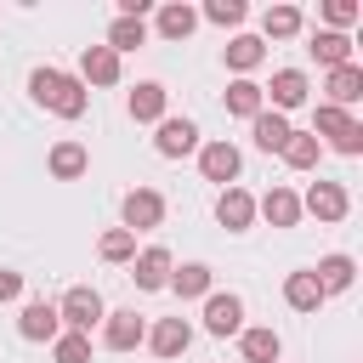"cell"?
Segmentation results:
<instances>
[{
  "instance_id": "obj_1",
  "label": "cell",
  "mask_w": 363,
  "mask_h": 363,
  "mask_svg": "<svg viewBox=\"0 0 363 363\" xmlns=\"http://www.w3.org/2000/svg\"><path fill=\"white\" fill-rule=\"evenodd\" d=\"M28 96L40 102V108H51V113H62V119H79L85 113V85L74 79V74H62V68H34L28 74Z\"/></svg>"
},
{
  "instance_id": "obj_2",
  "label": "cell",
  "mask_w": 363,
  "mask_h": 363,
  "mask_svg": "<svg viewBox=\"0 0 363 363\" xmlns=\"http://www.w3.org/2000/svg\"><path fill=\"white\" fill-rule=\"evenodd\" d=\"M312 136H329L335 142V153H346V159H357L363 153V125L346 113V108H329V102H318V113H312Z\"/></svg>"
},
{
  "instance_id": "obj_3",
  "label": "cell",
  "mask_w": 363,
  "mask_h": 363,
  "mask_svg": "<svg viewBox=\"0 0 363 363\" xmlns=\"http://www.w3.org/2000/svg\"><path fill=\"white\" fill-rule=\"evenodd\" d=\"M57 318H62V329H74V335H91V329L108 318V306H102V295H96L91 284H74V289L57 301Z\"/></svg>"
},
{
  "instance_id": "obj_4",
  "label": "cell",
  "mask_w": 363,
  "mask_h": 363,
  "mask_svg": "<svg viewBox=\"0 0 363 363\" xmlns=\"http://www.w3.org/2000/svg\"><path fill=\"white\" fill-rule=\"evenodd\" d=\"M119 216H125V233H153L164 221V199L153 187H130L125 204H119Z\"/></svg>"
},
{
  "instance_id": "obj_5",
  "label": "cell",
  "mask_w": 363,
  "mask_h": 363,
  "mask_svg": "<svg viewBox=\"0 0 363 363\" xmlns=\"http://www.w3.org/2000/svg\"><path fill=\"white\" fill-rule=\"evenodd\" d=\"M199 170H204V182L233 187V182H238V170H244V153H238L233 142H204V147H199Z\"/></svg>"
},
{
  "instance_id": "obj_6",
  "label": "cell",
  "mask_w": 363,
  "mask_h": 363,
  "mask_svg": "<svg viewBox=\"0 0 363 363\" xmlns=\"http://www.w3.org/2000/svg\"><path fill=\"white\" fill-rule=\"evenodd\" d=\"M142 340H147L142 312H108V318H102V346H108V352H136Z\"/></svg>"
},
{
  "instance_id": "obj_7",
  "label": "cell",
  "mask_w": 363,
  "mask_h": 363,
  "mask_svg": "<svg viewBox=\"0 0 363 363\" xmlns=\"http://www.w3.org/2000/svg\"><path fill=\"white\" fill-rule=\"evenodd\" d=\"M147 346H153V357L170 363V357H182V352L193 346V323H187L182 312H176V318H159V323L147 329Z\"/></svg>"
},
{
  "instance_id": "obj_8",
  "label": "cell",
  "mask_w": 363,
  "mask_h": 363,
  "mask_svg": "<svg viewBox=\"0 0 363 363\" xmlns=\"http://www.w3.org/2000/svg\"><path fill=\"white\" fill-rule=\"evenodd\" d=\"M301 210H312L318 221H346L352 199H346V187H340V182H312V187H306V199H301Z\"/></svg>"
},
{
  "instance_id": "obj_9",
  "label": "cell",
  "mask_w": 363,
  "mask_h": 363,
  "mask_svg": "<svg viewBox=\"0 0 363 363\" xmlns=\"http://www.w3.org/2000/svg\"><path fill=\"white\" fill-rule=\"evenodd\" d=\"M204 329H210V335H221V340H227V335H238V329H244V301H238V295H216V289H210V295H204Z\"/></svg>"
},
{
  "instance_id": "obj_10",
  "label": "cell",
  "mask_w": 363,
  "mask_h": 363,
  "mask_svg": "<svg viewBox=\"0 0 363 363\" xmlns=\"http://www.w3.org/2000/svg\"><path fill=\"white\" fill-rule=\"evenodd\" d=\"M153 147H159L164 159H187V153L199 147V125H193V119H170V113H164V119H159Z\"/></svg>"
},
{
  "instance_id": "obj_11",
  "label": "cell",
  "mask_w": 363,
  "mask_h": 363,
  "mask_svg": "<svg viewBox=\"0 0 363 363\" xmlns=\"http://www.w3.org/2000/svg\"><path fill=\"white\" fill-rule=\"evenodd\" d=\"M74 79H79V85H119V57H113L108 45H85Z\"/></svg>"
},
{
  "instance_id": "obj_12",
  "label": "cell",
  "mask_w": 363,
  "mask_h": 363,
  "mask_svg": "<svg viewBox=\"0 0 363 363\" xmlns=\"http://www.w3.org/2000/svg\"><path fill=\"white\" fill-rule=\"evenodd\" d=\"M306 91H312V85H306V74H301V68H278V74H272V85H267L261 96H272V113H289V108H301V102H306Z\"/></svg>"
},
{
  "instance_id": "obj_13",
  "label": "cell",
  "mask_w": 363,
  "mask_h": 363,
  "mask_svg": "<svg viewBox=\"0 0 363 363\" xmlns=\"http://www.w3.org/2000/svg\"><path fill=\"white\" fill-rule=\"evenodd\" d=\"M164 102H170V91H164L159 79H142V85L125 96V108H130L136 125H159V119H164Z\"/></svg>"
},
{
  "instance_id": "obj_14",
  "label": "cell",
  "mask_w": 363,
  "mask_h": 363,
  "mask_svg": "<svg viewBox=\"0 0 363 363\" xmlns=\"http://www.w3.org/2000/svg\"><path fill=\"white\" fill-rule=\"evenodd\" d=\"M170 272H176L170 250H164V244H147V250L136 255V272H130V278H136V289H164Z\"/></svg>"
},
{
  "instance_id": "obj_15",
  "label": "cell",
  "mask_w": 363,
  "mask_h": 363,
  "mask_svg": "<svg viewBox=\"0 0 363 363\" xmlns=\"http://www.w3.org/2000/svg\"><path fill=\"white\" fill-rule=\"evenodd\" d=\"M17 335H23V340H57V335H62L57 306H51V301H28L23 318H17Z\"/></svg>"
},
{
  "instance_id": "obj_16",
  "label": "cell",
  "mask_w": 363,
  "mask_h": 363,
  "mask_svg": "<svg viewBox=\"0 0 363 363\" xmlns=\"http://www.w3.org/2000/svg\"><path fill=\"white\" fill-rule=\"evenodd\" d=\"M216 221H221L227 233H244V227L255 221V199H250L244 187H221V199H216Z\"/></svg>"
},
{
  "instance_id": "obj_17",
  "label": "cell",
  "mask_w": 363,
  "mask_h": 363,
  "mask_svg": "<svg viewBox=\"0 0 363 363\" xmlns=\"http://www.w3.org/2000/svg\"><path fill=\"white\" fill-rule=\"evenodd\" d=\"M250 130H255V147H261V153H284V142H289V130H295V125H289L284 113L261 108V113L250 119Z\"/></svg>"
},
{
  "instance_id": "obj_18",
  "label": "cell",
  "mask_w": 363,
  "mask_h": 363,
  "mask_svg": "<svg viewBox=\"0 0 363 363\" xmlns=\"http://www.w3.org/2000/svg\"><path fill=\"white\" fill-rule=\"evenodd\" d=\"M312 278H318V289H323V295H340V289H352L357 261H352V255H323V261L312 267Z\"/></svg>"
},
{
  "instance_id": "obj_19",
  "label": "cell",
  "mask_w": 363,
  "mask_h": 363,
  "mask_svg": "<svg viewBox=\"0 0 363 363\" xmlns=\"http://www.w3.org/2000/svg\"><path fill=\"white\" fill-rule=\"evenodd\" d=\"M238 352H244V363H278L284 340H278V329H238Z\"/></svg>"
},
{
  "instance_id": "obj_20",
  "label": "cell",
  "mask_w": 363,
  "mask_h": 363,
  "mask_svg": "<svg viewBox=\"0 0 363 363\" xmlns=\"http://www.w3.org/2000/svg\"><path fill=\"white\" fill-rule=\"evenodd\" d=\"M357 96H363V68H357V62L329 68V108H352Z\"/></svg>"
},
{
  "instance_id": "obj_21",
  "label": "cell",
  "mask_w": 363,
  "mask_h": 363,
  "mask_svg": "<svg viewBox=\"0 0 363 363\" xmlns=\"http://www.w3.org/2000/svg\"><path fill=\"white\" fill-rule=\"evenodd\" d=\"M284 301H289L295 312H318L329 295L318 289V278H312V267H306V272H289V278H284Z\"/></svg>"
},
{
  "instance_id": "obj_22",
  "label": "cell",
  "mask_w": 363,
  "mask_h": 363,
  "mask_svg": "<svg viewBox=\"0 0 363 363\" xmlns=\"http://www.w3.org/2000/svg\"><path fill=\"white\" fill-rule=\"evenodd\" d=\"M301 23H306L301 6H267V11H261V34H267V40H295ZM267 40H261V45H267Z\"/></svg>"
},
{
  "instance_id": "obj_23",
  "label": "cell",
  "mask_w": 363,
  "mask_h": 363,
  "mask_svg": "<svg viewBox=\"0 0 363 363\" xmlns=\"http://www.w3.org/2000/svg\"><path fill=\"white\" fill-rule=\"evenodd\" d=\"M323 68H340V62H352V34H335V28H318L312 34V45H306Z\"/></svg>"
},
{
  "instance_id": "obj_24",
  "label": "cell",
  "mask_w": 363,
  "mask_h": 363,
  "mask_svg": "<svg viewBox=\"0 0 363 363\" xmlns=\"http://www.w3.org/2000/svg\"><path fill=\"white\" fill-rule=\"evenodd\" d=\"M227 68L238 74V79H250V68H261V57H267V45L255 40V34H238V40H227Z\"/></svg>"
},
{
  "instance_id": "obj_25",
  "label": "cell",
  "mask_w": 363,
  "mask_h": 363,
  "mask_svg": "<svg viewBox=\"0 0 363 363\" xmlns=\"http://www.w3.org/2000/svg\"><path fill=\"white\" fill-rule=\"evenodd\" d=\"M318 159H323V142H318L312 130H289V142H284V164H289V170H318Z\"/></svg>"
},
{
  "instance_id": "obj_26",
  "label": "cell",
  "mask_w": 363,
  "mask_h": 363,
  "mask_svg": "<svg viewBox=\"0 0 363 363\" xmlns=\"http://www.w3.org/2000/svg\"><path fill=\"white\" fill-rule=\"evenodd\" d=\"M45 164H51V176H57V182H79V176H85V164H91V153H85L79 142H57Z\"/></svg>"
},
{
  "instance_id": "obj_27",
  "label": "cell",
  "mask_w": 363,
  "mask_h": 363,
  "mask_svg": "<svg viewBox=\"0 0 363 363\" xmlns=\"http://www.w3.org/2000/svg\"><path fill=\"white\" fill-rule=\"evenodd\" d=\"M255 216H267L272 227H295V221H301V199H295L289 187H272V193L255 204Z\"/></svg>"
},
{
  "instance_id": "obj_28",
  "label": "cell",
  "mask_w": 363,
  "mask_h": 363,
  "mask_svg": "<svg viewBox=\"0 0 363 363\" xmlns=\"http://www.w3.org/2000/svg\"><path fill=\"white\" fill-rule=\"evenodd\" d=\"M164 289H176L182 301H204V295H210V267H204V261H187V267H176V272H170V284H164Z\"/></svg>"
},
{
  "instance_id": "obj_29",
  "label": "cell",
  "mask_w": 363,
  "mask_h": 363,
  "mask_svg": "<svg viewBox=\"0 0 363 363\" xmlns=\"http://www.w3.org/2000/svg\"><path fill=\"white\" fill-rule=\"evenodd\" d=\"M199 28V11L187 6V0H170V6H159V34L164 40H187Z\"/></svg>"
},
{
  "instance_id": "obj_30",
  "label": "cell",
  "mask_w": 363,
  "mask_h": 363,
  "mask_svg": "<svg viewBox=\"0 0 363 363\" xmlns=\"http://www.w3.org/2000/svg\"><path fill=\"white\" fill-rule=\"evenodd\" d=\"M261 108H267V96H261V85H255V79H233V85H227V113L255 119Z\"/></svg>"
},
{
  "instance_id": "obj_31",
  "label": "cell",
  "mask_w": 363,
  "mask_h": 363,
  "mask_svg": "<svg viewBox=\"0 0 363 363\" xmlns=\"http://www.w3.org/2000/svg\"><path fill=\"white\" fill-rule=\"evenodd\" d=\"M147 40V23L142 17H113V28H108V51L119 57V51H136Z\"/></svg>"
},
{
  "instance_id": "obj_32",
  "label": "cell",
  "mask_w": 363,
  "mask_h": 363,
  "mask_svg": "<svg viewBox=\"0 0 363 363\" xmlns=\"http://www.w3.org/2000/svg\"><path fill=\"white\" fill-rule=\"evenodd\" d=\"M51 357H57V363H91V335L62 329V335L51 340Z\"/></svg>"
},
{
  "instance_id": "obj_33",
  "label": "cell",
  "mask_w": 363,
  "mask_h": 363,
  "mask_svg": "<svg viewBox=\"0 0 363 363\" xmlns=\"http://www.w3.org/2000/svg\"><path fill=\"white\" fill-rule=\"evenodd\" d=\"M96 250H102V261H136V233H125V227H108Z\"/></svg>"
},
{
  "instance_id": "obj_34",
  "label": "cell",
  "mask_w": 363,
  "mask_h": 363,
  "mask_svg": "<svg viewBox=\"0 0 363 363\" xmlns=\"http://www.w3.org/2000/svg\"><path fill=\"white\" fill-rule=\"evenodd\" d=\"M323 23H329L335 34H346V28L357 23V0H323Z\"/></svg>"
},
{
  "instance_id": "obj_35",
  "label": "cell",
  "mask_w": 363,
  "mask_h": 363,
  "mask_svg": "<svg viewBox=\"0 0 363 363\" xmlns=\"http://www.w3.org/2000/svg\"><path fill=\"white\" fill-rule=\"evenodd\" d=\"M244 11H250L244 0H210V6H204V17H210V23H221V28H233V23H244Z\"/></svg>"
},
{
  "instance_id": "obj_36",
  "label": "cell",
  "mask_w": 363,
  "mask_h": 363,
  "mask_svg": "<svg viewBox=\"0 0 363 363\" xmlns=\"http://www.w3.org/2000/svg\"><path fill=\"white\" fill-rule=\"evenodd\" d=\"M17 295H23V272L0 267V301H17Z\"/></svg>"
}]
</instances>
